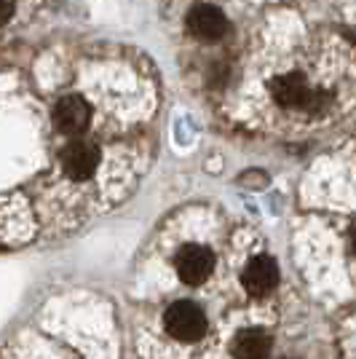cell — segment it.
<instances>
[{
    "label": "cell",
    "instance_id": "6da1fadb",
    "mask_svg": "<svg viewBox=\"0 0 356 359\" xmlns=\"http://www.w3.org/2000/svg\"><path fill=\"white\" fill-rule=\"evenodd\" d=\"M163 322H166L169 335L177 338V341H185V344L198 341V338L207 332V316H204V311H201L196 303H191V300L172 303L166 316H163Z\"/></svg>",
    "mask_w": 356,
    "mask_h": 359
},
{
    "label": "cell",
    "instance_id": "7a4b0ae2",
    "mask_svg": "<svg viewBox=\"0 0 356 359\" xmlns=\"http://www.w3.org/2000/svg\"><path fill=\"white\" fill-rule=\"evenodd\" d=\"M177 273L185 285H201L204 279H209V273L214 269V257L207 247H198V244H188L182 247L177 255Z\"/></svg>",
    "mask_w": 356,
    "mask_h": 359
},
{
    "label": "cell",
    "instance_id": "3957f363",
    "mask_svg": "<svg viewBox=\"0 0 356 359\" xmlns=\"http://www.w3.org/2000/svg\"><path fill=\"white\" fill-rule=\"evenodd\" d=\"M100 164V150L91 142H73L62 150V169L73 180H86Z\"/></svg>",
    "mask_w": 356,
    "mask_h": 359
},
{
    "label": "cell",
    "instance_id": "277c9868",
    "mask_svg": "<svg viewBox=\"0 0 356 359\" xmlns=\"http://www.w3.org/2000/svg\"><path fill=\"white\" fill-rule=\"evenodd\" d=\"M188 27L201 41H220L228 32V19H225L220 8L201 3V6H196L193 11L188 14Z\"/></svg>",
    "mask_w": 356,
    "mask_h": 359
},
{
    "label": "cell",
    "instance_id": "5b68a950",
    "mask_svg": "<svg viewBox=\"0 0 356 359\" xmlns=\"http://www.w3.org/2000/svg\"><path fill=\"white\" fill-rule=\"evenodd\" d=\"M241 282H244V290L249 295L260 298V295H268L276 287V282H279V269H276V263L271 257L260 255V257H254V260L247 263Z\"/></svg>",
    "mask_w": 356,
    "mask_h": 359
},
{
    "label": "cell",
    "instance_id": "8992f818",
    "mask_svg": "<svg viewBox=\"0 0 356 359\" xmlns=\"http://www.w3.org/2000/svg\"><path fill=\"white\" fill-rule=\"evenodd\" d=\"M89 118H91L89 105L83 100H78V97H64L54 107V123L60 126L62 132H67V135L83 132L89 126Z\"/></svg>",
    "mask_w": 356,
    "mask_h": 359
},
{
    "label": "cell",
    "instance_id": "52a82bcc",
    "mask_svg": "<svg viewBox=\"0 0 356 359\" xmlns=\"http://www.w3.org/2000/svg\"><path fill=\"white\" fill-rule=\"evenodd\" d=\"M271 91H273V100L284 107H306L313 102L311 89H308V83L300 75H282V78H276Z\"/></svg>",
    "mask_w": 356,
    "mask_h": 359
},
{
    "label": "cell",
    "instance_id": "ba28073f",
    "mask_svg": "<svg viewBox=\"0 0 356 359\" xmlns=\"http://www.w3.org/2000/svg\"><path fill=\"white\" fill-rule=\"evenodd\" d=\"M268 354H271V338L263 330H244L233 341L236 359H268Z\"/></svg>",
    "mask_w": 356,
    "mask_h": 359
},
{
    "label": "cell",
    "instance_id": "9c48e42d",
    "mask_svg": "<svg viewBox=\"0 0 356 359\" xmlns=\"http://www.w3.org/2000/svg\"><path fill=\"white\" fill-rule=\"evenodd\" d=\"M11 14H14V3H11V0H0V25L8 22Z\"/></svg>",
    "mask_w": 356,
    "mask_h": 359
},
{
    "label": "cell",
    "instance_id": "30bf717a",
    "mask_svg": "<svg viewBox=\"0 0 356 359\" xmlns=\"http://www.w3.org/2000/svg\"><path fill=\"white\" fill-rule=\"evenodd\" d=\"M354 252H356V231H354Z\"/></svg>",
    "mask_w": 356,
    "mask_h": 359
}]
</instances>
